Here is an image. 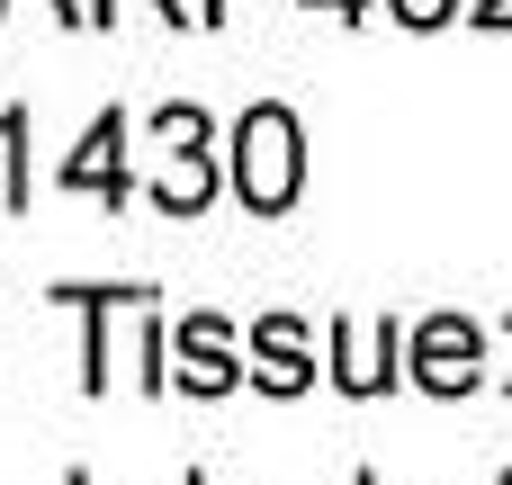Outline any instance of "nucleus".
<instances>
[{"label": "nucleus", "mask_w": 512, "mask_h": 485, "mask_svg": "<svg viewBox=\"0 0 512 485\" xmlns=\"http://www.w3.org/2000/svg\"><path fill=\"white\" fill-rule=\"evenodd\" d=\"M234 180L252 207H288L297 198V126L288 108H252L243 135H234Z\"/></svg>", "instance_id": "nucleus-1"}, {"label": "nucleus", "mask_w": 512, "mask_h": 485, "mask_svg": "<svg viewBox=\"0 0 512 485\" xmlns=\"http://www.w3.org/2000/svg\"><path fill=\"white\" fill-rule=\"evenodd\" d=\"M414 369H423V387H441V396H459V387H477V333H468L459 315H441V324H423V351H414Z\"/></svg>", "instance_id": "nucleus-2"}, {"label": "nucleus", "mask_w": 512, "mask_h": 485, "mask_svg": "<svg viewBox=\"0 0 512 485\" xmlns=\"http://www.w3.org/2000/svg\"><path fill=\"white\" fill-rule=\"evenodd\" d=\"M180 378L198 387V396H216V387H234V360H225V333L198 315L189 333H180Z\"/></svg>", "instance_id": "nucleus-3"}, {"label": "nucleus", "mask_w": 512, "mask_h": 485, "mask_svg": "<svg viewBox=\"0 0 512 485\" xmlns=\"http://www.w3.org/2000/svg\"><path fill=\"white\" fill-rule=\"evenodd\" d=\"M261 378L279 387V396H297L306 387V342H297V324L279 315V324H261Z\"/></svg>", "instance_id": "nucleus-4"}, {"label": "nucleus", "mask_w": 512, "mask_h": 485, "mask_svg": "<svg viewBox=\"0 0 512 485\" xmlns=\"http://www.w3.org/2000/svg\"><path fill=\"white\" fill-rule=\"evenodd\" d=\"M72 189H117V117H99L90 126V144L72 153V171H63Z\"/></svg>", "instance_id": "nucleus-5"}, {"label": "nucleus", "mask_w": 512, "mask_h": 485, "mask_svg": "<svg viewBox=\"0 0 512 485\" xmlns=\"http://www.w3.org/2000/svg\"><path fill=\"white\" fill-rule=\"evenodd\" d=\"M387 342H396V333H369V342H360V333H333V351H342V378H351L360 396H369V387H387Z\"/></svg>", "instance_id": "nucleus-6"}, {"label": "nucleus", "mask_w": 512, "mask_h": 485, "mask_svg": "<svg viewBox=\"0 0 512 485\" xmlns=\"http://www.w3.org/2000/svg\"><path fill=\"white\" fill-rule=\"evenodd\" d=\"M153 198H162V207H171V216H180V207H198V198H207V162H198V153H189V162H171V171H162V189H153Z\"/></svg>", "instance_id": "nucleus-7"}, {"label": "nucleus", "mask_w": 512, "mask_h": 485, "mask_svg": "<svg viewBox=\"0 0 512 485\" xmlns=\"http://www.w3.org/2000/svg\"><path fill=\"white\" fill-rule=\"evenodd\" d=\"M396 18H405V27H441V18H450V0H396Z\"/></svg>", "instance_id": "nucleus-8"}, {"label": "nucleus", "mask_w": 512, "mask_h": 485, "mask_svg": "<svg viewBox=\"0 0 512 485\" xmlns=\"http://www.w3.org/2000/svg\"><path fill=\"white\" fill-rule=\"evenodd\" d=\"M315 9H360V0H315Z\"/></svg>", "instance_id": "nucleus-9"}, {"label": "nucleus", "mask_w": 512, "mask_h": 485, "mask_svg": "<svg viewBox=\"0 0 512 485\" xmlns=\"http://www.w3.org/2000/svg\"><path fill=\"white\" fill-rule=\"evenodd\" d=\"M486 18H504V0H486Z\"/></svg>", "instance_id": "nucleus-10"}, {"label": "nucleus", "mask_w": 512, "mask_h": 485, "mask_svg": "<svg viewBox=\"0 0 512 485\" xmlns=\"http://www.w3.org/2000/svg\"><path fill=\"white\" fill-rule=\"evenodd\" d=\"M0 9H9V0H0Z\"/></svg>", "instance_id": "nucleus-11"}, {"label": "nucleus", "mask_w": 512, "mask_h": 485, "mask_svg": "<svg viewBox=\"0 0 512 485\" xmlns=\"http://www.w3.org/2000/svg\"><path fill=\"white\" fill-rule=\"evenodd\" d=\"M504 485H512V477H504Z\"/></svg>", "instance_id": "nucleus-12"}]
</instances>
